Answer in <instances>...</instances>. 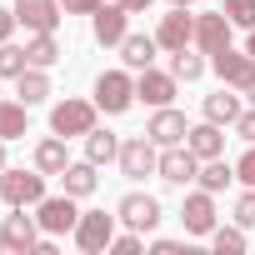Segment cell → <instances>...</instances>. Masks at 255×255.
Instances as JSON below:
<instances>
[{"mask_svg":"<svg viewBox=\"0 0 255 255\" xmlns=\"http://www.w3.org/2000/svg\"><path fill=\"white\" fill-rule=\"evenodd\" d=\"M210 70L220 75V85L245 90V85L255 80V55H250V50H230V45H225V50H215V55H210Z\"/></svg>","mask_w":255,"mask_h":255,"instance_id":"cell-9","label":"cell"},{"mask_svg":"<svg viewBox=\"0 0 255 255\" xmlns=\"http://www.w3.org/2000/svg\"><path fill=\"white\" fill-rule=\"evenodd\" d=\"M235 135H240L245 145H255V110H240V120H235Z\"/></svg>","mask_w":255,"mask_h":255,"instance_id":"cell-35","label":"cell"},{"mask_svg":"<svg viewBox=\"0 0 255 255\" xmlns=\"http://www.w3.org/2000/svg\"><path fill=\"white\" fill-rule=\"evenodd\" d=\"M30 70V55H25V45H0V80H15V75H25Z\"/></svg>","mask_w":255,"mask_h":255,"instance_id":"cell-28","label":"cell"},{"mask_svg":"<svg viewBox=\"0 0 255 255\" xmlns=\"http://www.w3.org/2000/svg\"><path fill=\"white\" fill-rule=\"evenodd\" d=\"M30 130V105L25 100H0V140H20Z\"/></svg>","mask_w":255,"mask_h":255,"instance_id":"cell-22","label":"cell"},{"mask_svg":"<svg viewBox=\"0 0 255 255\" xmlns=\"http://www.w3.org/2000/svg\"><path fill=\"white\" fill-rule=\"evenodd\" d=\"M155 175H160L165 185H190V180L200 175V155H195L190 145H165V150H160Z\"/></svg>","mask_w":255,"mask_h":255,"instance_id":"cell-8","label":"cell"},{"mask_svg":"<svg viewBox=\"0 0 255 255\" xmlns=\"http://www.w3.org/2000/svg\"><path fill=\"white\" fill-rule=\"evenodd\" d=\"M95 105L105 110V115H125L135 105V80L125 75V70H105L100 80H95Z\"/></svg>","mask_w":255,"mask_h":255,"instance_id":"cell-4","label":"cell"},{"mask_svg":"<svg viewBox=\"0 0 255 255\" xmlns=\"http://www.w3.org/2000/svg\"><path fill=\"white\" fill-rule=\"evenodd\" d=\"M235 225H245V230L255 225V185H250V190L235 200Z\"/></svg>","mask_w":255,"mask_h":255,"instance_id":"cell-32","label":"cell"},{"mask_svg":"<svg viewBox=\"0 0 255 255\" xmlns=\"http://www.w3.org/2000/svg\"><path fill=\"white\" fill-rule=\"evenodd\" d=\"M155 40H160V50H185V45H195V15H190V5H175L170 15H160V30H155Z\"/></svg>","mask_w":255,"mask_h":255,"instance_id":"cell-10","label":"cell"},{"mask_svg":"<svg viewBox=\"0 0 255 255\" xmlns=\"http://www.w3.org/2000/svg\"><path fill=\"white\" fill-rule=\"evenodd\" d=\"M140 245H145V240H140V230L115 235V240H110V255H140Z\"/></svg>","mask_w":255,"mask_h":255,"instance_id":"cell-33","label":"cell"},{"mask_svg":"<svg viewBox=\"0 0 255 255\" xmlns=\"http://www.w3.org/2000/svg\"><path fill=\"white\" fill-rule=\"evenodd\" d=\"M235 180H240V185H255V145L235 160Z\"/></svg>","mask_w":255,"mask_h":255,"instance_id":"cell-34","label":"cell"},{"mask_svg":"<svg viewBox=\"0 0 255 255\" xmlns=\"http://www.w3.org/2000/svg\"><path fill=\"white\" fill-rule=\"evenodd\" d=\"M230 15L225 10H205V15H195V45H200V55H215V50H225L230 45Z\"/></svg>","mask_w":255,"mask_h":255,"instance_id":"cell-13","label":"cell"},{"mask_svg":"<svg viewBox=\"0 0 255 255\" xmlns=\"http://www.w3.org/2000/svg\"><path fill=\"white\" fill-rule=\"evenodd\" d=\"M245 50H250V55H255V30H250V40H245Z\"/></svg>","mask_w":255,"mask_h":255,"instance_id":"cell-42","label":"cell"},{"mask_svg":"<svg viewBox=\"0 0 255 255\" xmlns=\"http://www.w3.org/2000/svg\"><path fill=\"white\" fill-rule=\"evenodd\" d=\"M5 145H10V140H0V170H5Z\"/></svg>","mask_w":255,"mask_h":255,"instance_id":"cell-40","label":"cell"},{"mask_svg":"<svg viewBox=\"0 0 255 255\" xmlns=\"http://www.w3.org/2000/svg\"><path fill=\"white\" fill-rule=\"evenodd\" d=\"M35 220H40L45 235H75V225H80L75 195H45V200L35 205Z\"/></svg>","mask_w":255,"mask_h":255,"instance_id":"cell-5","label":"cell"},{"mask_svg":"<svg viewBox=\"0 0 255 255\" xmlns=\"http://www.w3.org/2000/svg\"><path fill=\"white\" fill-rule=\"evenodd\" d=\"M85 160H95V165L120 160V135H110V130H90V135H85Z\"/></svg>","mask_w":255,"mask_h":255,"instance_id":"cell-26","label":"cell"},{"mask_svg":"<svg viewBox=\"0 0 255 255\" xmlns=\"http://www.w3.org/2000/svg\"><path fill=\"white\" fill-rule=\"evenodd\" d=\"M40 245V220L25 215V205H15V215H5L0 225V255H30Z\"/></svg>","mask_w":255,"mask_h":255,"instance_id":"cell-2","label":"cell"},{"mask_svg":"<svg viewBox=\"0 0 255 255\" xmlns=\"http://www.w3.org/2000/svg\"><path fill=\"white\" fill-rule=\"evenodd\" d=\"M155 50H160V40H155V35H125V40H120V60L130 65V70L155 65Z\"/></svg>","mask_w":255,"mask_h":255,"instance_id":"cell-21","label":"cell"},{"mask_svg":"<svg viewBox=\"0 0 255 255\" xmlns=\"http://www.w3.org/2000/svg\"><path fill=\"white\" fill-rule=\"evenodd\" d=\"M115 220H120V215L85 210V215H80V225H75V245H80L85 255H100V250H110V240H115Z\"/></svg>","mask_w":255,"mask_h":255,"instance_id":"cell-7","label":"cell"},{"mask_svg":"<svg viewBox=\"0 0 255 255\" xmlns=\"http://www.w3.org/2000/svg\"><path fill=\"white\" fill-rule=\"evenodd\" d=\"M170 75H175V80H200V75H205V60L185 45V50H175V55H170Z\"/></svg>","mask_w":255,"mask_h":255,"instance_id":"cell-29","label":"cell"},{"mask_svg":"<svg viewBox=\"0 0 255 255\" xmlns=\"http://www.w3.org/2000/svg\"><path fill=\"white\" fill-rule=\"evenodd\" d=\"M185 145H190L200 160H215V155H225V130H220L215 120H200V125H190Z\"/></svg>","mask_w":255,"mask_h":255,"instance_id":"cell-18","label":"cell"},{"mask_svg":"<svg viewBox=\"0 0 255 255\" xmlns=\"http://www.w3.org/2000/svg\"><path fill=\"white\" fill-rule=\"evenodd\" d=\"M195 180H200V190L220 195V190H225V185L235 180V165H225L220 155H215V160H200V175H195Z\"/></svg>","mask_w":255,"mask_h":255,"instance_id":"cell-27","label":"cell"},{"mask_svg":"<svg viewBox=\"0 0 255 255\" xmlns=\"http://www.w3.org/2000/svg\"><path fill=\"white\" fill-rule=\"evenodd\" d=\"M145 135L165 150V145H185V135H190V125H185V115L180 110H170V105H160L155 115H150V125H145Z\"/></svg>","mask_w":255,"mask_h":255,"instance_id":"cell-15","label":"cell"},{"mask_svg":"<svg viewBox=\"0 0 255 255\" xmlns=\"http://www.w3.org/2000/svg\"><path fill=\"white\" fill-rule=\"evenodd\" d=\"M115 215H120L125 225H130V230H140V235H145V230H155V225H160V200H155V195H140V190H130V195H125V200L115 205Z\"/></svg>","mask_w":255,"mask_h":255,"instance_id":"cell-11","label":"cell"},{"mask_svg":"<svg viewBox=\"0 0 255 255\" xmlns=\"http://www.w3.org/2000/svg\"><path fill=\"white\" fill-rule=\"evenodd\" d=\"M175 85H180V80H175L170 70L145 65V70L135 75V100H145V105H155V110H160V105H170V100H175Z\"/></svg>","mask_w":255,"mask_h":255,"instance_id":"cell-14","label":"cell"},{"mask_svg":"<svg viewBox=\"0 0 255 255\" xmlns=\"http://www.w3.org/2000/svg\"><path fill=\"white\" fill-rule=\"evenodd\" d=\"M205 120H215V125H235V120H240V95H235V85H220L215 95H205Z\"/></svg>","mask_w":255,"mask_h":255,"instance_id":"cell-20","label":"cell"},{"mask_svg":"<svg viewBox=\"0 0 255 255\" xmlns=\"http://www.w3.org/2000/svg\"><path fill=\"white\" fill-rule=\"evenodd\" d=\"M20 20H15V10H0V45H5L10 40V30H15Z\"/></svg>","mask_w":255,"mask_h":255,"instance_id":"cell-37","label":"cell"},{"mask_svg":"<svg viewBox=\"0 0 255 255\" xmlns=\"http://www.w3.org/2000/svg\"><path fill=\"white\" fill-rule=\"evenodd\" d=\"M65 165H70V155H65V135H55V130H50V135L35 145V170H45V175H60Z\"/></svg>","mask_w":255,"mask_h":255,"instance_id":"cell-24","label":"cell"},{"mask_svg":"<svg viewBox=\"0 0 255 255\" xmlns=\"http://www.w3.org/2000/svg\"><path fill=\"white\" fill-rule=\"evenodd\" d=\"M0 200L10 210L15 205H40L45 200V170H0Z\"/></svg>","mask_w":255,"mask_h":255,"instance_id":"cell-1","label":"cell"},{"mask_svg":"<svg viewBox=\"0 0 255 255\" xmlns=\"http://www.w3.org/2000/svg\"><path fill=\"white\" fill-rule=\"evenodd\" d=\"M95 110H100L95 100H70V95H65V100L50 110V130L65 135V140H70V135H90V130H95Z\"/></svg>","mask_w":255,"mask_h":255,"instance_id":"cell-3","label":"cell"},{"mask_svg":"<svg viewBox=\"0 0 255 255\" xmlns=\"http://www.w3.org/2000/svg\"><path fill=\"white\" fill-rule=\"evenodd\" d=\"M155 165H160V145H155L150 135H130V140H120V170L130 175V180L155 175Z\"/></svg>","mask_w":255,"mask_h":255,"instance_id":"cell-6","label":"cell"},{"mask_svg":"<svg viewBox=\"0 0 255 255\" xmlns=\"http://www.w3.org/2000/svg\"><path fill=\"white\" fill-rule=\"evenodd\" d=\"M95 170H100L95 160H75V165H65V170H60V185H65V195H75V200L95 195V185H100V175H95Z\"/></svg>","mask_w":255,"mask_h":255,"instance_id":"cell-19","label":"cell"},{"mask_svg":"<svg viewBox=\"0 0 255 255\" xmlns=\"http://www.w3.org/2000/svg\"><path fill=\"white\" fill-rule=\"evenodd\" d=\"M225 15L235 30H255V0H225Z\"/></svg>","mask_w":255,"mask_h":255,"instance_id":"cell-31","label":"cell"},{"mask_svg":"<svg viewBox=\"0 0 255 255\" xmlns=\"http://www.w3.org/2000/svg\"><path fill=\"white\" fill-rule=\"evenodd\" d=\"M245 95H250V105H255V80H250V85H245Z\"/></svg>","mask_w":255,"mask_h":255,"instance_id":"cell-41","label":"cell"},{"mask_svg":"<svg viewBox=\"0 0 255 255\" xmlns=\"http://www.w3.org/2000/svg\"><path fill=\"white\" fill-rule=\"evenodd\" d=\"M60 5H65V15H95L105 0H60Z\"/></svg>","mask_w":255,"mask_h":255,"instance_id":"cell-36","label":"cell"},{"mask_svg":"<svg viewBox=\"0 0 255 255\" xmlns=\"http://www.w3.org/2000/svg\"><path fill=\"white\" fill-rule=\"evenodd\" d=\"M15 95H20L25 105H45V100H50V75H45L40 65H30L25 75H15Z\"/></svg>","mask_w":255,"mask_h":255,"instance_id":"cell-25","label":"cell"},{"mask_svg":"<svg viewBox=\"0 0 255 255\" xmlns=\"http://www.w3.org/2000/svg\"><path fill=\"white\" fill-rule=\"evenodd\" d=\"M60 15H65L60 0H15V20H20L25 30H55Z\"/></svg>","mask_w":255,"mask_h":255,"instance_id":"cell-17","label":"cell"},{"mask_svg":"<svg viewBox=\"0 0 255 255\" xmlns=\"http://www.w3.org/2000/svg\"><path fill=\"white\" fill-rule=\"evenodd\" d=\"M210 245H215L220 255H240V250H245V225H215V230H210Z\"/></svg>","mask_w":255,"mask_h":255,"instance_id":"cell-30","label":"cell"},{"mask_svg":"<svg viewBox=\"0 0 255 255\" xmlns=\"http://www.w3.org/2000/svg\"><path fill=\"white\" fill-rule=\"evenodd\" d=\"M120 5L130 10V15H145V10H150V0H120Z\"/></svg>","mask_w":255,"mask_h":255,"instance_id":"cell-39","label":"cell"},{"mask_svg":"<svg viewBox=\"0 0 255 255\" xmlns=\"http://www.w3.org/2000/svg\"><path fill=\"white\" fill-rule=\"evenodd\" d=\"M170 5H190V0H170Z\"/></svg>","mask_w":255,"mask_h":255,"instance_id":"cell-43","label":"cell"},{"mask_svg":"<svg viewBox=\"0 0 255 255\" xmlns=\"http://www.w3.org/2000/svg\"><path fill=\"white\" fill-rule=\"evenodd\" d=\"M25 55H30V65H40V70H50L65 50H60V40H55V30H30V40H25Z\"/></svg>","mask_w":255,"mask_h":255,"instance_id":"cell-23","label":"cell"},{"mask_svg":"<svg viewBox=\"0 0 255 255\" xmlns=\"http://www.w3.org/2000/svg\"><path fill=\"white\" fill-rule=\"evenodd\" d=\"M150 250H155V255H180V240H155Z\"/></svg>","mask_w":255,"mask_h":255,"instance_id":"cell-38","label":"cell"},{"mask_svg":"<svg viewBox=\"0 0 255 255\" xmlns=\"http://www.w3.org/2000/svg\"><path fill=\"white\" fill-rule=\"evenodd\" d=\"M125 20H130V10L120 5V0H110V5H100L95 15H90V35H95V45H120L125 35Z\"/></svg>","mask_w":255,"mask_h":255,"instance_id":"cell-12","label":"cell"},{"mask_svg":"<svg viewBox=\"0 0 255 255\" xmlns=\"http://www.w3.org/2000/svg\"><path fill=\"white\" fill-rule=\"evenodd\" d=\"M180 220H185V235H210V230H215V195H210V190L185 195Z\"/></svg>","mask_w":255,"mask_h":255,"instance_id":"cell-16","label":"cell"}]
</instances>
